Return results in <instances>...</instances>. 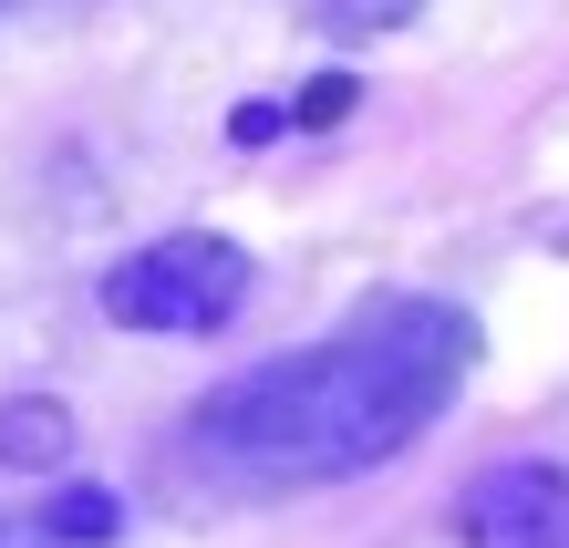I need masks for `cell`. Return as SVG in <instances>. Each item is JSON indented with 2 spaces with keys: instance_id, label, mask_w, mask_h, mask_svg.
<instances>
[{
  "instance_id": "obj_1",
  "label": "cell",
  "mask_w": 569,
  "mask_h": 548,
  "mask_svg": "<svg viewBox=\"0 0 569 548\" xmlns=\"http://www.w3.org/2000/svg\"><path fill=\"white\" fill-rule=\"evenodd\" d=\"M477 372V311L466 300H362L342 331L280 352L270 372L218 383L177 425L166 476L197 497H300V487H342V476L393 466L405 445L446 415Z\"/></svg>"
},
{
  "instance_id": "obj_2",
  "label": "cell",
  "mask_w": 569,
  "mask_h": 548,
  "mask_svg": "<svg viewBox=\"0 0 569 548\" xmlns=\"http://www.w3.org/2000/svg\"><path fill=\"white\" fill-rule=\"evenodd\" d=\"M249 249L239 238H218V228H166L146 238V249H124L104 280H93V300H104V321L114 331H218V321H239L249 311Z\"/></svg>"
},
{
  "instance_id": "obj_3",
  "label": "cell",
  "mask_w": 569,
  "mask_h": 548,
  "mask_svg": "<svg viewBox=\"0 0 569 548\" xmlns=\"http://www.w3.org/2000/svg\"><path fill=\"white\" fill-rule=\"evenodd\" d=\"M456 538L466 548H569V466L549 456H508L456 497Z\"/></svg>"
},
{
  "instance_id": "obj_4",
  "label": "cell",
  "mask_w": 569,
  "mask_h": 548,
  "mask_svg": "<svg viewBox=\"0 0 569 548\" xmlns=\"http://www.w3.org/2000/svg\"><path fill=\"white\" fill-rule=\"evenodd\" d=\"M62 456H73V415H62L52 393H11V403H0V466L52 476Z\"/></svg>"
},
{
  "instance_id": "obj_5",
  "label": "cell",
  "mask_w": 569,
  "mask_h": 548,
  "mask_svg": "<svg viewBox=\"0 0 569 548\" xmlns=\"http://www.w3.org/2000/svg\"><path fill=\"white\" fill-rule=\"evenodd\" d=\"M42 528H52L62 548H104V538H124V497H114V487H52Z\"/></svg>"
},
{
  "instance_id": "obj_6",
  "label": "cell",
  "mask_w": 569,
  "mask_h": 548,
  "mask_svg": "<svg viewBox=\"0 0 569 548\" xmlns=\"http://www.w3.org/2000/svg\"><path fill=\"white\" fill-rule=\"evenodd\" d=\"M425 0H300V21L331 31V42H373V31H405Z\"/></svg>"
},
{
  "instance_id": "obj_7",
  "label": "cell",
  "mask_w": 569,
  "mask_h": 548,
  "mask_svg": "<svg viewBox=\"0 0 569 548\" xmlns=\"http://www.w3.org/2000/svg\"><path fill=\"white\" fill-rule=\"evenodd\" d=\"M342 104H352V83H342V73H321L311 93H300V124H342Z\"/></svg>"
},
{
  "instance_id": "obj_8",
  "label": "cell",
  "mask_w": 569,
  "mask_h": 548,
  "mask_svg": "<svg viewBox=\"0 0 569 548\" xmlns=\"http://www.w3.org/2000/svg\"><path fill=\"white\" fill-rule=\"evenodd\" d=\"M228 134H239V146H259V134H280V104H239V114H228Z\"/></svg>"
},
{
  "instance_id": "obj_9",
  "label": "cell",
  "mask_w": 569,
  "mask_h": 548,
  "mask_svg": "<svg viewBox=\"0 0 569 548\" xmlns=\"http://www.w3.org/2000/svg\"><path fill=\"white\" fill-rule=\"evenodd\" d=\"M0 548H62V538H52L42 518H0Z\"/></svg>"
},
{
  "instance_id": "obj_10",
  "label": "cell",
  "mask_w": 569,
  "mask_h": 548,
  "mask_svg": "<svg viewBox=\"0 0 569 548\" xmlns=\"http://www.w3.org/2000/svg\"><path fill=\"white\" fill-rule=\"evenodd\" d=\"M0 11H11V0H0Z\"/></svg>"
}]
</instances>
